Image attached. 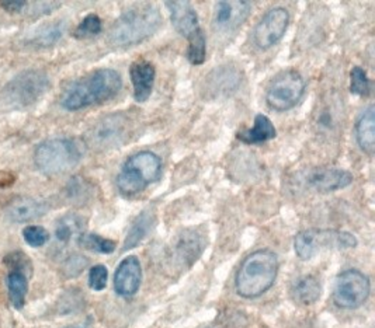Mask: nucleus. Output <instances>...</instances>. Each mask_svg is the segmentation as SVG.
<instances>
[{
	"label": "nucleus",
	"mask_w": 375,
	"mask_h": 328,
	"mask_svg": "<svg viewBox=\"0 0 375 328\" xmlns=\"http://www.w3.org/2000/svg\"><path fill=\"white\" fill-rule=\"evenodd\" d=\"M123 87V79L114 69H99L70 83L61 95V107L79 111L114 98Z\"/></svg>",
	"instance_id": "f257e3e1"
},
{
	"label": "nucleus",
	"mask_w": 375,
	"mask_h": 328,
	"mask_svg": "<svg viewBox=\"0 0 375 328\" xmlns=\"http://www.w3.org/2000/svg\"><path fill=\"white\" fill-rule=\"evenodd\" d=\"M162 24L159 10L152 5H139L124 12L112 26L109 41L117 48H130L152 37Z\"/></svg>",
	"instance_id": "f03ea898"
},
{
	"label": "nucleus",
	"mask_w": 375,
	"mask_h": 328,
	"mask_svg": "<svg viewBox=\"0 0 375 328\" xmlns=\"http://www.w3.org/2000/svg\"><path fill=\"white\" fill-rule=\"evenodd\" d=\"M278 272V258L270 250H257L249 254L235 278L239 296L254 299L264 295L275 282Z\"/></svg>",
	"instance_id": "7ed1b4c3"
},
{
	"label": "nucleus",
	"mask_w": 375,
	"mask_h": 328,
	"mask_svg": "<svg viewBox=\"0 0 375 328\" xmlns=\"http://www.w3.org/2000/svg\"><path fill=\"white\" fill-rule=\"evenodd\" d=\"M84 155V143L73 138H55L41 142L34 152L37 169L47 175L63 174L76 167Z\"/></svg>",
	"instance_id": "20e7f679"
},
{
	"label": "nucleus",
	"mask_w": 375,
	"mask_h": 328,
	"mask_svg": "<svg viewBox=\"0 0 375 328\" xmlns=\"http://www.w3.org/2000/svg\"><path fill=\"white\" fill-rule=\"evenodd\" d=\"M162 175V160L158 155L144 150L132 155L117 177V188L124 195H137Z\"/></svg>",
	"instance_id": "39448f33"
},
{
	"label": "nucleus",
	"mask_w": 375,
	"mask_h": 328,
	"mask_svg": "<svg viewBox=\"0 0 375 328\" xmlns=\"http://www.w3.org/2000/svg\"><path fill=\"white\" fill-rule=\"evenodd\" d=\"M49 88V79L41 70H26L13 77L3 88L2 98L6 105L23 109L36 104Z\"/></svg>",
	"instance_id": "423d86ee"
},
{
	"label": "nucleus",
	"mask_w": 375,
	"mask_h": 328,
	"mask_svg": "<svg viewBox=\"0 0 375 328\" xmlns=\"http://www.w3.org/2000/svg\"><path fill=\"white\" fill-rule=\"evenodd\" d=\"M305 88L307 83L300 72L294 69L283 70L270 81L266 91V102L274 111H289L301 101Z\"/></svg>",
	"instance_id": "0eeeda50"
},
{
	"label": "nucleus",
	"mask_w": 375,
	"mask_h": 328,
	"mask_svg": "<svg viewBox=\"0 0 375 328\" xmlns=\"http://www.w3.org/2000/svg\"><path fill=\"white\" fill-rule=\"evenodd\" d=\"M357 246V240L353 235L339 231H322L307 229L300 232L294 239V249L297 256L308 261L319 254L323 249H353Z\"/></svg>",
	"instance_id": "6e6552de"
},
{
	"label": "nucleus",
	"mask_w": 375,
	"mask_h": 328,
	"mask_svg": "<svg viewBox=\"0 0 375 328\" xmlns=\"http://www.w3.org/2000/svg\"><path fill=\"white\" fill-rule=\"evenodd\" d=\"M132 123L123 114H110L99 120L89 132L86 142L95 149H113L123 145L131 135Z\"/></svg>",
	"instance_id": "1a4fd4ad"
},
{
	"label": "nucleus",
	"mask_w": 375,
	"mask_h": 328,
	"mask_svg": "<svg viewBox=\"0 0 375 328\" xmlns=\"http://www.w3.org/2000/svg\"><path fill=\"white\" fill-rule=\"evenodd\" d=\"M369 290L371 285L365 274L358 270H347L336 278L333 302L344 310L357 309L368 299Z\"/></svg>",
	"instance_id": "9d476101"
},
{
	"label": "nucleus",
	"mask_w": 375,
	"mask_h": 328,
	"mask_svg": "<svg viewBox=\"0 0 375 328\" xmlns=\"http://www.w3.org/2000/svg\"><path fill=\"white\" fill-rule=\"evenodd\" d=\"M290 24V13L284 8H274L268 10L254 27L253 40L260 49L274 47L284 37Z\"/></svg>",
	"instance_id": "9b49d317"
},
{
	"label": "nucleus",
	"mask_w": 375,
	"mask_h": 328,
	"mask_svg": "<svg viewBox=\"0 0 375 328\" xmlns=\"http://www.w3.org/2000/svg\"><path fill=\"white\" fill-rule=\"evenodd\" d=\"M166 8L170 12L173 27L177 33L192 42L196 38L204 36L196 9L189 2H166Z\"/></svg>",
	"instance_id": "f8f14e48"
},
{
	"label": "nucleus",
	"mask_w": 375,
	"mask_h": 328,
	"mask_svg": "<svg viewBox=\"0 0 375 328\" xmlns=\"http://www.w3.org/2000/svg\"><path fill=\"white\" fill-rule=\"evenodd\" d=\"M305 182L319 194H329L350 185L353 182V174L342 169L319 167L308 171Z\"/></svg>",
	"instance_id": "ddd939ff"
},
{
	"label": "nucleus",
	"mask_w": 375,
	"mask_h": 328,
	"mask_svg": "<svg viewBox=\"0 0 375 328\" xmlns=\"http://www.w3.org/2000/svg\"><path fill=\"white\" fill-rule=\"evenodd\" d=\"M250 12V2H218L213 22L214 29L220 33H232L247 20Z\"/></svg>",
	"instance_id": "4468645a"
},
{
	"label": "nucleus",
	"mask_w": 375,
	"mask_h": 328,
	"mask_svg": "<svg viewBox=\"0 0 375 328\" xmlns=\"http://www.w3.org/2000/svg\"><path fill=\"white\" fill-rule=\"evenodd\" d=\"M142 267L135 256L124 258L114 274V290L121 297H132L141 286Z\"/></svg>",
	"instance_id": "2eb2a0df"
},
{
	"label": "nucleus",
	"mask_w": 375,
	"mask_h": 328,
	"mask_svg": "<svg viewBox=\"0 0 375 328\" xmlns=\"http://www.w3.org/2000/svg\"><path fill=\"white\" fill-rule=\"evenodd\" d=\"M130 77L134 87V97L138 102H145L152 94L156 77V69L152 62L139 59L130 68Z\"/></svg>",
	"instance_id": "dca6fc26"
},
{
	"label": "nucleus",
	"mask_w": 375,
	"mask_h": 328,
	"mask_svg": "<svg viewBox=\"0 0 375 328\" xmlns=\"http://www.w3.org/2000/svg\"><path fill=\"white\" fill-rule=\"evenodd\" d=\"M47 212V203L30 196H17L6 206V216L15 224H26L41 217Z\"/></svg>",
	"instance_id": "f3484780"
},
{
	"label": "nucleus",
	"mask_w": 375,
	"mask_h": 328,
	"mask_svg": "<svg viewBox=\"0 0 375 328\" xmlns=\"http://www.w3.org/2000/svg\"><path fill=\"white\" fill-rule=\"evenodd\" d=\"M355 139L360 149L372 156L375 152V108L371 105L360 116L355 124Z\"/></svg>",
	"instance_id": "a211bd4d"
},
{
	"label": "nucleus",
	"mask_w": 375,
	"mask_h": 328,
	"mask_svg": "<svg viewBox=\"0 0 375 328\" xmlns=\"http://www.w3.org/2000/svg\"><path fill=\"white\" fill-rule=\"evenodd\" d=\"M290 293L297 304L311 306L319 300L322 295V286L315 276L304 275L293 283Z\"/></svg>",
	"instance_id": "6ab92c4d"
},
{
	"label": "nucleus",
	"mask_w": 375,
	"mask_h": 328,
	"mask_svg": "<svg viewBox=\"0 0 375 328\" xmlns=\"http://www.w3.org/2000/svg\"><path fill=\"white\" fill-rule=\"evenodd\" d=\"M277 136V131L274 124L268 117L263 114H257L254 118V124L252 128L245 130L236 135V138L246 145H257L274 139Z\"/></svg>",
	"instance_id": "aec40b11"
},
{
	"label": "nucleus",
	"mask_w": 375,
	"mask_h": 328,
	"mask_svg": "<svg viewBox=\"0 0 375 328\" xmlns=\"http://www.w3.org/2000/svg\"><path fill=\"white\" fill-rule=\"evenodd\" d=\"M8 289L10 302L15 306V309L17 310L23 309L29 292V278L22 272L10 271V274L8 275Z\"/></svg>",
	"instance_id": "412c9836"
},
{
	"label": "nucleus",
	"mask_w": 375,
	"mask_h": 328,
	"mask_svg": "<svg viewBox=\"0 0 375 328\" xmlns=\"http://www.w3.org/2000/svg\"><path fill=\"white\" fill-rule=\"evenodd\" d=\"M77 244L84 250L98 253V254H112V253H114V250L117 247L116 242H113L110 239H105L99 235H93V233L80 235L77 237Z\"/></svg>",
	"instance_id": "4be33fe9"
},
{
	"label": "nucleus",
	"mask_w": 375,
	"mask_h": 328,
	"mask_svg": "<svg viewBox=\"0 0 375 328\" xmlns=\"http://www.w3.org/2000/svg\"><path fill=\"white\" fill-rule=\"evenodd\" d=\"M83 221L76 214H66L58 221L55 236L61 243H68L70 239L83 231Z\"/></svg>",
	"instance_id": "5701e85b"
},
{
	"label": "nucleus",
	"mask_w": 375,
	"mask_h": 328,
	"mask_svg": "<svg viewBox=\"0 0 375 328\" xmlns=\"http://www.w3.org/2000/svg\"><path fill=\"white\" fill-rule=\"evenodd\" d=\"M151 225H152V214L151 212H142L138 217L137 221L134 222L127 239H125V244H124V250H128V249H132L135 247L149 232L151 229Z\"/></svg>",
	"instance_id": "b1692460"
},
{
	"label": "nucleus",
	"mask_w": 375,
	"mask_h": 328,
	"mask_svg": "<svg viewBox=\"0 0 375 328\" xmlns=\"http://www.w3.org/2000/svg\"><path fill=\"white\" fill-rule=\"evenodd\" d=\"M62 34H63V26L61 23L48 24L47 27L41 29L37 33V36H34L30 44L37 48H48L55 45L62 38Z\"/></svg>",
	"instance_id": "393cba45"
},
{
	"label": "nucleus",
	"mask_w": 375,
	"mask_h": 328,
	"mask_svg": "<svg viewBox=\"0 0 375 328\" xmlns=\"http://www.w3.org/2000/svg\"><path fill=\"white\" fill-rule=\"evenodd\" d=\"M350 91L357 95H368L371 91V81L360 66H354L350 70Z\"/></svg>",
	"instance_id": "a878e982"
},
{
	"label": "nucleus",
	"mask_w": 375,
	"mask_h": 328,
	"mask_svg": "<svg viewBox=\"0 0 375 328\" xmlns=\"http://www.w3.org/2000/svg\"><path fill=\"white\" fill-rule=\"evenodd\" d=\"M103 26L102 20L98 15H89L83 19V22L77 26L75 30V37L76 38H87V37H96L102 33Z\"/></svg>",
	"instance_id": "bb28decb"
},
{
	"label": "nucleus",
	"mask_w": 375,
	"mask_h": 328,
	"mask_svg": "<svg viewBox=\"0 0 375 328\" xmlns=\"http://www.w3.org/2000/svg\"><path fill=\"white\" fill-rule=\"evenodd\" d=\"M23 239L30 247L38 249L49 242V233L41 226H27L23 231Z\"/></svg>",
	"instance_id": "cd10ccee"
},
{
	"label": "nucleus",
	"mask_w": 375,
	"mask_h": 328,
	"mask_svg": "<svg viewBox=\"0 0 375 328\" xmlns=\"http://www.w3.org/2000/svg\"><path fill=\"white\" fill-rule=\"evenodd\" d=\"M5 264L8 267L12 268V271H16V272H22L23 275H26L27 278L31 275L33 272V265H31V261L30 258L20 253V251H15L12 254H9L6 258H5Z\"/></svg>",
	"instance_id": "c85d7f7f"
},
{
	"label": "nucleus",
	"mask_w": 375,
	"mask_h": 328,
	"mask_svg": "<svg viewBox=\"0 0 375 328\" xmlns=\"http://www.w3.org/2000/svg\"><path fill=\"white\" fill-rule=\"evenodd\" d=\"M109 279V271L105 265H95L89 272V286L90 289L100 292L106 289Z\"/></svg>",
	"instance_id": "c756f323"
},
{
	"label": "nucleus",
	"mask_w": 375,
	"mask_h": 328,
	"mask_svg": "<svg viewBox=\"0 0 375 328\" xmlns=\"http://www.w3.org/2000/svg\"><path fill=\"white\" fill-rule=\"evenodd\" d=\"M86 264H87L86 258H83V257H80V256H75L72 260L68 261V264H66V271H68V272H73L72 276H73V275H77V274H80L82 270H84Z\"/></svg>",
	"instance_id": "7c9ffc66"
},
{
	"label": "nucleus",
	"mask_w": 375,
	"mask_h": 328,
	"mask_svg": "<svg viewBox=\"0 0 375 328\" xmlns=\"http://www.w3.org/2000/svg\"><path fill=\"white\" fill-rule=\"evenodd\" d=\"M0 6L9 13H20L27 6V2H23V0H3V2H0Z\"/></svg>",
	"instance_id": "2f4dec72"
}]
</instances>
